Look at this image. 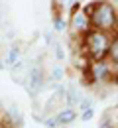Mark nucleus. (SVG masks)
<instances>
[{
	"label": "nucleus",
	"mask_w": 118,
	"mask_h": 128,
	"mask_svg": "<svg viewBox=\"0 0 118 128\" xmlns=\"http://www.w3.org/2000/svg\"><path fill=\"white\" fill-rule=\"evenodd\" d=\"M85 12L91 18V26L97 28V30L112 34L118 28V12H116V8H114V4L108 2V0L91 2L85 8Z\"/></svg>",
	"instance_id": "nucleus-1"
},
{
	"label": "nucleus",
	"mask_w": 118,
	"mask_h": 128,
	"mask_svg": "<svg viewBox=\"0 0 118 128\" xmlns=\"http://www.w3.org/2000/svg\"><path fill=\"white\" fill-rule=\"evenodd\" d=\"M110 44H112V36L108 32L97 30V28H91L83 36V51L91 61L106 59L110 53Z\"/></svg>",
	"instance_id": "nucleus-2"
},
{
	"label": "nucleus",
	"mask_w": 118,
	"mask_h": 128,
	"mask_svg": "<svg viewBox=\"0 0 118 128\" xmlns=\"http://www.w3.org/2000/svg\"><path fill=\"white\" fill-rule=\"evenodd\" d=\"M93 26H91V18L85 10L75 8L73 14H71V22H69V30L73 36H85Z\"/></svg>",
	"instance_id": "nucleus-3"
},
{
	"label": "nucleus",
	"mask_w": 118,
	"mask_h": 128,
	"mask_svg": "<svg viewBox=\"0 0 118 128\" xmlns=\"http://www.w3.org/2000/svg\"><path fill=\"white\" fill-rule=\"evenodd\" d=\"M43 83H45V77H43V69L39 67V65H34L32 69H30V73H28V91L35 95L41 87H43Z\"/></svg>",
	"instance_id": "nucleus-4"
},
{
	"label": "nucleus",
	"mask_w": 118,
	"mask_h": 128,
	"mask_svg": "<svg viewBox=\"0 0 118 128\" xmlns=\"http://www.w3.org/2000/svg\"><path fill=\"white\" fill-rule=\"evenodd\" d=\"M57 116V120H59V124H71V122H75V118H77V112L73 106H67V108H61V110L55 114Z\"/></svg>",
	"instance_id": "nucleus-5"
},
{
	"label": "nucleus",
	"mask_w": 118,
	"mask_h": 128,
	"mask_svg": "<svg viewBox=\"0 0 118 128\" xmlns=\"http://www.w3.org/2000/svg\"><path fill=\"white\" fill-rule=\"evenodd\" d=\"M18 61H20V48H18V46H12V48H10V53H8L6 63L10 65V67H14Z\"/></svg>",
	"instance_id": "nucleus-6"
},
{
	"label": "nucleus",
	"mask_w": 118,
	"mask_h": 128,
	"mask_svg": "<svg viewBox=\"0 0 118 128\" xmlns=\"http://www.w3.org/2000/svg\"><path fill=\"white\" fill-rule=\"evenodd\" d=\"M65 100H67L71 106H73V104H79L81 95H77V91H75V89H69V91H67V96H65Z\"/></svg>",
	"instance_id": "nucleus-7"
},
{
	"label": "nucleus",
	"mask_w": 118,
	"mask_h": 128,
	"mask_svg": "<svg viewBox=\"0 0 118 128\" xmlns=\"http://www.w3.org/2000/svg\"><path fill=\"white\" fill-rule=\"evenodd\" d=\"M93 116H95V108H93V106H87V108H83V112H81V118H83L85 122H87V120H91Z\"/></svg>",
	"instance_id": "nucleus-8"
},
{
	"label": "nucleus",
	"mask_w": 118,
	"mask_h": 128,
	"mask_svg": "<svg viewBox=\"0 0 118 128\" xmlns=\"http://www.w3.org/2000/svg\"><path fill=\"white\" fill-rule=\"evenodd\" d=\"M45 126H47V128H55V126H59V120H57V116L45 118Z\"/></svg>",
	"instance_id": "nucleus-9"
},
{
	"label": "nucleus",
	"mask_w": 118,
	"mask_h": 128,
	"mask_svg": "<svg viewBox=\"0 0 118 128\" xmlns=\"http://www.w3.org/2000/svg\"><path fill=\"white\" fill-rule=\"evenodd\" d=\"M53 24H55V30H57V32H63V30H65V22H63V18H59V16H57Z\"/></svg>",
	"instance_id": "nucleus-10"
},
{
	"label": "nucleus",
	"mask_w": 118,
	"mask_h": 128,
	"mask_svg": "<svg viewBox=\"0 0 118 128\" xmlns=\"http://www.w3.org/2000/svg\"><path fill=\"white\" fill-rule=\"evenodd\" d=\"M61 77H63V69H61V67H55L53 73H51V79H53V81H59Z\"/></svg>",
	"instance_id": "nucleus-11"
},
{
	"label": "nucleus",
	"mask_w": 118,
	"mask_h": 128,
	"mask_svg": "<svg viewBox=\"0 0 118 128\" xmlns=\"http://www.w3.org/2000/svg\"><path fill=\"white\" fill-rule=\"evenodd\" d=\"M55 55H57V59H63V49L59 46H55Z\"/></svg>",
	"instance_id": "nucleus-12"
},
{
	"label": "nucleus",
	"mask_w": 118,
	"mask_h": 128,
	"mask_svg": "<svg viewBox=\"0 0 118 128\" xmlns=\"http://www.w3.org/2000/svg\"><path fill=\"white\" fill-rule=\"evenodd\" d=\"M112 128H118V120H116V122H114V124H112Z\"/></svg>",
	"instance_id": "nucleus-13"
},
{
	"label": "nucleus",
	"mask_w": 118,
	"mask_h": 128,
	"mask_svg": "<svg viewBox=\"0 0 118 128\" xmlns=\"http://www.w3.org/2000/svg\"><path fill=\"white\" fill-rule=\"evenodd\" d=\"M108 2H118V0H108Z\"/></svg>",
	"instance_id": "nucleus-14"
}]
</instances>
